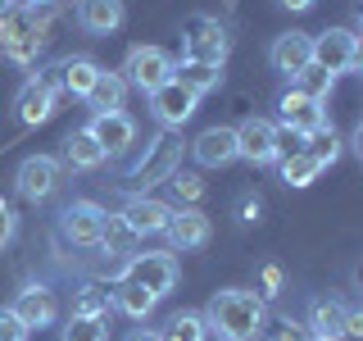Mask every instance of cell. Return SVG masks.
<instances>
[{
  "label": "cell",
  "mask_w": 363,
  "mask_h": 341,
  "mask_svg": "<svg viewBox=\"0 0 363 341\" xmlns=\"http://www.w3.org/2000/svg\"><path fill=\"white\" fill-rule=\"evenodd\" d=\"M304 151H309L313 159H318V164H332V159L340 155V136H336V128H332V123H323V128H313L309 132V146H304Z\"/></svg>",
  "instance_id": "cell-31"
},
{
  "label": "cell",
  "mask_w": 363,
  "mask_h": 341,
  "mask_svg": "<svg viewBox=\"0 0 363 341\" xmlns=\"http://www.w3.org/2000/svg\"><path fill=\"white\" fill-rule=\"evenodd\" d=\"M168 214H173V205H164V200H155V196H132L128 200V210H123V223L132 227L136 237H145V232H164L168 227Z\"/></svg>",
  "instance_id": "cell-19"
},
{
  "label": "cell",
  "mask_w": 363,
  "mask_h": 341,
  "mask_svg": "<svg viewBox=\"0 0 363 341\" xmlns=\"http://www.w3.org/2000/svg\"><path fill=\"white\" fill-rule=\"evenodd\" d=\"M259 332H264L268 341H304V337H309V328H304V323H295V318H286V314H281V318H272V323L264 318V328H259Z\"/></svg>",
  "instance_id": "cell-33"
},
{
  "label": "cell",
  "mask_w": 363,
  "mask_h": 341,
  "mask_svg": "<svg viewBox=\"0 0 363 341\" xmlns=\"http://www.w3.org/2000/svg\"><path fill=\"white\" fill-rule=\"evenodd\" d=\"M0 341H5V337H0Z\"/></svg>",
  "instance_id": "cell-44"
},
{
  "label": "cell",
  "mask_w": 363,
  "mask_h": 341,
  "mask_svg": "<svg viewBox=\"0 0 363 341\" xmlns=\"http://www.w3.org/2000/svg\"><path fill=\"white\" fill-rule=\"evenodd\" d=\"M177 164H182V136H173V128H164L145 146V159L132 168V182L145 191V187H155V182H168L177 173Z\"/></svg>",
  "instance_id": "cell-3"
},
{
  "label": "cell",
  "mask_w": 363,
  "mask_h": 341,
  "mask_svg": "<svg viewBox=\"0 0 363 341\" xmlns=\"http://www.w3.org/2000/svg\"><path fill=\"white\" fill-rule=\"evenodd\" d=\"M218 341H227V337H218Z\"/></svg>",
  "instance_id": "cell-43"
},
{
  "label": "cell",
  "mask_w": 363,
  "mask_h": 341,
  "mask_svg": "<svg viewBox=\"0 0 363 341\" xmlns=\"http://www.w3.org/2000/svg\"><path fill=\"white\" fill-rule=\"evenodd\" d=\"M227 50H232V37L218 18L209 14H191L186 18V60H200V64H223Z\"/></svg>",
  "instance_id": "cell-4"
},
{
  "label": "cell",
  "mask_w": 363,
  "mask_h": 341,
  "mask_svg": "<svg viewBox=\"0 0 363 341\" xmlns=\"http://www.w3.org/2000/svg\"><path fill=\"white\" fill-rule=\"evenodd\" d=\"M123 100H128V77L100 68L96 82H91V91H86V105L96 114H105V109H123Z\"/></svg>",
  "instance_id": "cell-22"
},
{
  "label": "cell",
  "mask_w": 363,
  "mask_h": 341,
  "mask_svg": "<svg viewBox=\"0 0 363 341\" xmlns=\"http://www.w3.org/2000/svg\"><path fill=\"white\" fill-rule=\"evenodd\" d=\"M109 291H113V305H118V310L128 314V318H145V314H150L155 305H159V296H155V291H145L141 282H132V278H118Z\"/></svg>",
  "instance_id": "cell-23"
},
{
  "label": "cell",
  "mask_w": 363,
  "mask_h": 341,
  "mask_svg": "<svg viewBox=\"0 0 363 341\" xmlns=\"http://www.w3.org/2000/svg\"><path fill=\"white\" fill-rule=\"evenodd\" d=\"M277 164H281V182H291V187H309V182L323 173V164L304 151V146H295V151L286 155H277Z\"/></svg>",
  "instance_id": "cell-26"
},
{
  "label": "cell",
  "mask_w": 363,
  "mask_h": 341,
  "mask_svg": "<svg viewBox=\"0 0 363 341\" xmlns=\"http://www.w3.org/2000/svg\"><path fill=\"white\" fill-rule=\"evenodd\" d=\"M196 91H186L177 82V77H168L164 87H155L150 91V114L159 119V128H182V123L196 114Z\"/></svg>",
  "instance_id": "cell-9"
},
{
  "label": "cell",
  "mask_w": 363,
  "mask_h": 341,
  "mask_svg": "<svg viewBox=\"0 0 363 341\" xmlns=\"http://www.w3.org/2000/svg\"><path fill=\"white\" fill-rule=\"evenodd\" d=\"M105 159H109V155L96 146V136H91L86 128L73 132V136L64 141V164H68V168H82V173H91V168H100Z\"/></svg>",
  "instance_id": "cell-24"
},
{
  "label": "cell",
  "mask_w": 363,
  "mask_h": 341,
  "mask_svg": "<svg viewBox=\"0 0 363 341\" xmlns=\"http://www.w3.org/2000/svg\"><path fill=\"white\" fill-rule=\"evenodd\" d=\"M0 337H5V341H23V337H28V328L18 323L14 310H0Z\"/></svg>",
  "instance_id": "cell-36"
},
{
  "label": "cell",
  "mask_w": 363,
  "mask_h": 341,
  "mask_svg": "<svg viewBox=\"0 0 363 341\" xmlns=\"http://www.w3.org/2000/svg\"><path fill=\"white\" fill-rule=\"evenodd\" d=\"M77 28L96 37L123 28V0H77Z\"/></svg>",
  "instance_id": "cell-20"
},
{
  "label": "cell",
  "mask_w": 363,
  "mask_h": 341,
  "mask_svg": "<svg viewBox=\"0 0 363 341\" xmlns=\"http://www.w3.org/2000/svg\"><path fill=\"white\" fill-rule=\"evenodd\" d=\"M204 332H209V328H204V314L182 310L159 328V341H204Z\"/></svg>",
  "instance_id": "cell-28"
},
{
  "label": "cell",
  "mask_w": 363,
  "mask_h": 341,
  "mask_svg": "<svg viewBox=\"0 0 363 341\" xmlns=\"http://www.w3.org/2000/svg\"><path fill=\"white\" fill-rule=\"evenodd\" d=\"M191 155L204 168H227L236 159V132L232 128H204L196 141H191Z\"/></svg>",
  "instance_id": "cell-18"
},
{
  "label": "cell",
  "mask_w": 363,
  "mask_h": 341,
  "mask_svg": "<svg viewBox=\"0 0 363 341\" xmlns=\"http://www.w3.org/2000/svg\"><path fill=\"white\" fill-rule=\"evenodd\" d=\"M295 82H300V91H304V96H313V100H327V91H332V73H323L318 64H309L300 77H295Z\"/></svg>",
  "instance_id": "cell-34"
},
{
  "label": "cell",
  "mask_w": 363,
  "mask_h": 341,
  "mask_svg": "<svg viewBox=\"0 0 363 341\" xmlns=\"http://www.w3.org/2000/svg\"><path fill=\"white\" fill-rule=\"evenodd\" d=\"M286 9H313V0H281Z\"/></svg>",
  "instance_id": "cell-40"
},
{
  "label": "cell",
  "mask_w": 363,
  "mask_h": 341,
  "mask_svg": "<svg viewBox=\"0 0 363 341\" xmlns=\"http://www.w3.org/2000/svg\"><path fill=\"white\" fill-rule=\"evenodd\" d=\"M168 182L177 187V196H182V200H200V196H204V182H200L196 173H173Z\"/></svg>",
  "instance_id": "cell-35"
},
{
  "label": "cell",
  "mask_w": 363,
  "mask_h": 341,
  "mask_svg": "<svg viewBox=\"0 0 363 341\" xmlns=\"http://www.w3.org/2000/svg\"><path fill=\"white\" fill-rule=\"evenodd\" d=\"M109 305H113V291L105 287V282H86V287L77 291V301H73V314L105 318V314H109Z\"/></svg>",
  "instance_id": "cell-29"
},
{
  "label": "cell",
  "mask_w": 363,
  "mask_h": 341,
  "mask_svg": "<svg viewBox=\"0 0 363 341\" xmlns=\"http://www.w3.org/2000/svg\"><path fill=\"white\" fill-rule=\"evenodd\" d=\"M60 227H64V237L73 246H96L100 242V227H105V210H100V205H91V200H73L64 210Z\"/></svg>",
  "instance_id": "cell-17"
},
{
  "label": "cell",
  "mask_w": 363,
  "mask_h": 341,
  "mask_svg": "<svg viewBox=\"0 0 363 341\" xmlns=\"http://www.w3.org/2000/svg\"><path fill=\"white\" fill-rule=\"evenodd\" d=\"M123 278L141 282V287L155 291V296H168V291L177 287V259L168 255V250H155V255H132L128 269H123Z\"/></svg>",
  "instance_id": "cell-7"
},
{
  "label": "cell",
  "mask_w": 363,
  "mask_h": 341,
  "mask_svg": "<svg viewBox=\"0 0 363 341\" xmlns=\"http://www.w3.org/2000/svg\"><path fill=\"white\" fill-rule=\"evenodd\" d=\"M45 41V9H23V5H9L0 14V50L9 60H28L37 55V45Z\"/></svg>",
  "instance_id": "cell-2"
},
{
  "label": "cell",
  "mask_w": 363,
  "mask_h": 341,
  "mask_svg": "<svg viewBox=\"0 0 363 341\" xmlns=\"http://www.w3.org/2000/svg\"><path fill=\"white\" fill-rule=\"evenodd\" d=\"M268 60H272V68H277L281 77H291V82H295V77L313 64V37H304V32H286V37L272 41Z\"/></svg>",
  "instance_id": "cell-16"
},
{
  "label": "cell",
  "mask_w": 363,
  "mask_h": 341,
  "mask_svg": "<svg viewBox=\"0 0 363 341\" xmlns=\"http://www.w3.org/2000/svg\"><path fill=\"white\" fill-rule=\"evenodd\" d=\"M345 318H350V305L345 301H313L309 305V332L313 337H332V341H340L345 337Z\"/></svg>",
  "instance_id": "cell-21"
},
{
  "label": "cell",
  "mask_w": 363,
  "mask_h": 341,
  "mask_svg": "<svg viewBox=\"0 0 363 341\" xmlns=\"http://www.w3.org/2000/svg\"><path fill=\"white\" fill-rule=\"evenodd\" d=\"M96 73H100V64L86 60V55H77V60H64V68H60V87L73 91V96H86L91 82H96Z\"/></svg>",
  "instance_id": "cell-27"
},
{
  "label": "cell",
  "mask_w": 363,
  "mask_h": 341,
  "mask_svg": "<svg viewBox=\"0 0 363 341\" xmlns=\"http://www.w3.org/2000/svg\"><path fill=\"white\" fill-rule=\"evenodd\" d=\"M14 182H18V196L23 200H50L55 187H60V159H50V155L23 159Z\"/></svg>",
  "instance_id": "cell-12"
},
{
  "label": "cell",
  "mask_w": 363,
  "mask_h": 341,
  "mask_svg": "<svg viewBox=\"0 0 363 341\" xmlns=\"http://www.w3.org/2000/svg\"><path fill=\"white\" fill-rule=\"evenodd\" d=\"M264 296L259 291H245V287H227L209 301L204 310V328L218 332L227 341H255L259 328H264Z\"/></svg>",
  "instance_id": "cell-1"
},
{
  "label": "cell",
  "mask_w": 363,
  "mask_h": 341,
  "mask_svg": "<svg viewBox=\"0 0 363 341\" xmlns=\"http://www.w3.org/2000/svg\"><path fill=\"white\" fill-rule=\"evenodd\" d=\"M313 64L323 73H354L359 68V37L350 28H327L323 37H313Z\"/></svg>",
  "instance_id": "cell-6"
},
{
  "label": "cell",
  "mask_w": 363,
  "mask_h": 341,
  "mask_svg": "<svg viewBox=\"0 0 363 341\" xmlns=\"http://www.w3.org/2000/svg\"><path fill=\"white\" fill-rule=\"evenodd\" d=\"M236 214H241V223H259V200H255V196H241Z\"/></svg>",
  "instance_id": "cell-37"
},
{
  "label": "cell",
  "mask_w": 363,
  "mask_h": 341,
  "mask_svg": "<svg viewBox=\"0 0 363 341\" xmlns=\"http://www.w3.org/2000/svg\"><path fill=\"white\" fill-rule=\"evenodd\" d=\"M55 91H60V77L41 73L32 77V82H23V91L14 96V109H18V123H28V128H37L55 114Z\"/></svg>",
  "instance_id": "cell-10"
},
{
  "label": "cell",
  "mask_w": 363,
  "mask_h": 341,
  "mask_svg": "<svg viewBox=\"0 0 363 341\" xmlns=\"http://www.w3.org/2000/svg\"><path fill=\"white\" fill-rule=\"evenodd\" d=\"M281 132H295V136H309L313 128H323L327 114H323V100L304 96L300 87H291L286 96H281Z\"/></svg>",
  "instance_id": "cell-13"
},
{
  "label": "cell",
  "mask_w": 363,
  "mask_h": 341,
  "mask_svg": "<svg viewBox=\"0 0 363 341\" xmlns=\"http://www.w3.org/2000/svg\"><path fill=\"white\" fill-rule=\"evenodd\" d=\"M173 77L186 91H196V96H204V91H213L223 82V64H200V60H182L173 64Z\"/></svg>",
  "instance_id": "cell-25"
},
{
  "label": "cell",
  "mask_w": 363,
  "mask_h": 341,
  "mask_svg": "<svg viewBox=\"0 0 363 341\" xmlns=\"http://www.w3.org/2000/svg\"><path fill=\"white\" fill-rule=\"evenodd\" d=\"M132 242H136V232L123 223V214H118V219H109V214H105V227H100V242L96 246H109L113 255H132Z\"/></svg>",
  "instance_id": "cell-30"
},
{
  "label": "cell",
  "mask_w": 363,
  "mask_h": 341,
  "mask_svg": "<svg viewBox=\"0 0 363 341\" xmlns=\"http://www.w3.org/2000/svg\"><path fill=\"white\" fill-rule=\"evenodd\" d=\"M168 242H173L177 250H200V246H209V232H213V223H209V214L196 210V205H186V210H173L168 214Z\"/></svg>",
  "instance_id": "cell-15"
},
{
  "label": "cell",
  "mask_w": 363,
  "mask_h": 341,
  "mask_svg": "<svg viewBox=\"0 0 363 341\" xmlns=\"http://www.w3.org/2000/svg\"><path fill=\"white\" fill-rule=\"evenodd\" d=\"M123 77H128V87H136V91L150 96L155 87H164L168 77H173V55L159 50V45H136V50H128Z\"/></svg>",
  "instance_id": "cell-5"
},
{
  "label": "cell",
  "mask_w": 363,
  "mask_h": 341,
  "mask_svg": "<svg viewBox=\"0 0 363 341\" xmlns=\"http://www.w3.org/2000/svg\"><path fill=\"white\" fill-rule=\"evenodd\" d=\"M60 341H109L105 337V318H86V314H73L64 328Z\"/></svg>",
  "instance_id": "cell-32"
},
{
  "label": "cell",
  "mask_w": 363,
  "mask_h": 341,
  "mask_svg": "<svg viewBox=\"0 0 363 341\" xmlns=\"http://www.w3.org/2000/svg\"><path fill=\"white\" fill-rule=\"evenodd\" d=\"M236 132V159L250 164H277V123L272 119H245Z\"/></svg>",
  "instance_id": "cell-8"
},
{
  "label": "cell",
  "mask_w": 363,
  "mask_h": 341,
  "mask_svg": "<svg viewBox=\"0 0 363 341\" xmlns=\"http://www.w3.org/2000/svg\"><path fill=\"white\" fill-rule=\"evenodd\" d=\"M264 287H268V296L281 287V273H277V269H264Z\"/></svg>",
  "instance_id": "cell-38"
},
{
  "label": "cell",
  "mask_w": 363,
  "mask_h": 341,
  "mask_svg": "<svg viewBox=\"0 0 363 341\" xmlns=\"http://www.w3.org/2000/svg\"><path fill=\"white\" fill-rule=\"evenodd\" d=\"M128 341H159V328H136Z\"/></svg>",
  "instance_id": "cell-39"
},
{
  "label": "cell",
  "mask_w": 363,
  "mask_h": 341,
  "mask_svg": "<svg viewBox=\"0 0 363 341\" xmlns=\"http://www.w3.org/2000/svg\"><path fill=\"white\" fill-rule=\"evenodd\" d=\"M86 132L96 136V146H100L105 155H123V151H128V146L136 141V123H132V114H123V109L91 114Z\"/></svg>",
  "instance_id": "cell-11"
},
{
  "label": "cell",
  "mask_w": 363,
  "mask_h": 341,
  "mask_svg": "<svg viewBox=\"0 0 363 341\" xmlns=\"http://www.w3.org/2000/svg\"><path fill=\"white\" fill-rule=\"evenodd\" d=\"M9 310L18 314V323L28 328V332H41V328H50L55 323V314H60V305H55V291L50 287H23L18 296H14V305Z\"/></svg>",
  "instance_id": "cell-14"
},
{
  "label": "cell",
  "mask_w": 363,
  "mask_h": 341,
  "mask_svg": "<svg viewBox=\"0 0 363 341\" xmlns=\"http://www.w3.org/2000/svg\"><path fill=\"white\" fill-rule=\"evenodd\" d=\"M304 341H332V337H313V332H309V337H304Z\"/></svg>",
  "instance_id": "cell-41"
},
{
  "label": "cell",
  "mask_w": 363,
  "mask_h": 341,
  "mask_svg": "<svg viewBox=\"0 0 363 341\" xmlns=\"http://www.w3.org/2000/svg\"><path fill=\"white\" fill-rule=\"evenodd\" d=\"M9 5H14V0H0V14H5V9H9Z\"/></svg>",
  "instance_id": "cell-42"
}]
</instances>
